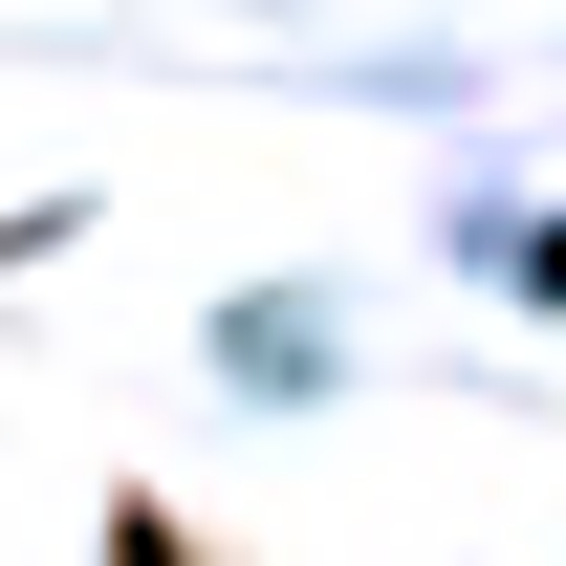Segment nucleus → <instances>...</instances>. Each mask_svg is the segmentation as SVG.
Masks as SVG:
<instances>
[{"instance_id":"1","label":"nucleus","mask_w":566,"mask_h":566,"mask_svg":"<svg viewBox=\"0 0 566 566\" xmlns=\"http://www.w3.org/2000/svg\"><path fill=\"white\" fill-rule=\"evenodd\" d=\"M109 566H197V523L175 501H109Z\"/></svg>"}]
</instances>
